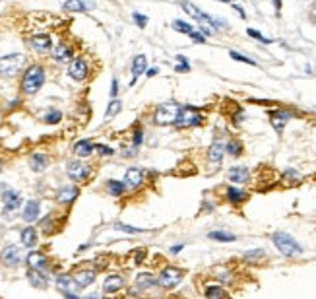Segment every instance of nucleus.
I'll return each instance as SVG.
<instances>
[{
    "label": "nucleus",
    "instance_id": "f257e3e1",
    "mask_svg": "<svg viewBox=\"0 0 316 299\" xmlns=\"http://www.w3.org/2000/svg\"><path fill=\"white\" fill-rule=\"evenodd\" d=\"M45 84V68L41 64H31L22 78V91L26 95H33L43 88Z\"/></svg>",
    "mask_w": 316,
    "mask_h": 299
},
{
    "label": "nucleus",
    "instance_id": "f03ea898",
    "mask_svg": "<svg viewBox=\"0 0 316 299\" xmlns=\"http://www.w3.org/2000/svg\"><path fill=\"white\" fill-rule=\"evenodd\" d=\"M272 241H273V245H275V249L283 254V256H287V258H293V256L302 254V247L295 241V237H291L289 233L275 231L272 235Z\"/></svg>",
    "mask_w": 316,
    "mask_h": 299
},
{
    "label": "nucleus",
    "instance_id": "7ed1b4c3",
    "mask_svg": "<svg viewBox=\"0 0 316 299\" xmlns=\"http://www.w3.org/2000/svg\"><path fill=\"white\" fill-rule=\"evenodd\" d=\"M179 111H181V105L175 103V101H167V103H161L153 113V120L159 126H167V124H175V120L179 117Z\"/></svg>",
    "mask_w": 316,
    "mask_h": 299
},
{
    "label": "nucleus",
    "instance_id": "20e7f679",
    "mask_svg": "<svg viewBox=\"0 0 316 299\" xmlns=\"http://www.w3.org/2000/svg\"><path fill=\"white\" fill-rule=\"evenodd\" d=\"M24 62H26V57L20 55V53H12V55H6V57H0V76L14 78L22 70Z\"/></svg>",
    "mask_w": 316,
    "mask_h": 299
},
{
    "label": "nucleus",
    "instance_id": "39448f33",
    "mask_svg": "<svg viewBox=\"0 0 316 299\" xmlns=\"http://www.w3.org/2000/svg\"><path fill=\"white\" fill-rule=\"evenodd\" d=\"M183 280V270L175 268V266H165V268L159 272L157 276V285L163 289H173L181 284Z\"/></svg>",
    "mask_w": 316,
    "mask_h": 299
},
{
    "label": "nucleus",
    "instance_id": "423d86ee",
    "mask_svg": "<svg viewBox=\"0 0 316 299\" xmlns=\"http://www.w3.org/2000/svg\"><path fill=\"white\" fill-rule=\"evenodd\" d=\"M202 119H204V117H202L194 107H181L179 117L175 120V126H177V128H190V126L200 124Z\"/></svg>",
    "mask_w": 316,
    "mask_h": 299
},
{
    "label": "nucleus",
    "instance_id": "0eeeda50",
    "mask_svg": "<svg viewBox=\"0 0 316 299\" xmlns=\"http://www.w3.org/2000/svg\"><path fill=\"white\" fill-rule=\"evenodd\" d=\"M0 260H2V264H4V266H8V268H16V266H20V264L24 262L22 249H20V247H16V245H8V247H4V251L0 253Z\"/></svg>",
    "mask_w": 316,
    "mask_h": 299
},
{
    "label": "nucleus",
    "instance_id": "6e6552de",
    "mask_svg": "<svg viewBox=\"0 0 316 299\" xmlns=\"http://www.w3.org/2000/svg\"><path fill=\"white\" fill-rule=\"evenodd\" d=\"M183 8H185V12H187L188 16H192L194 20H198L200 24H204V26H214V28H217L221 22L219 20H216V18H212V16L204 14L198 6H194L192 2H188V0H185L183 2Z\"/></svg>",
    "mask_w": 316,
    "mask_h": 299
},
{
    "label": "nucleus",
    "instance_id": "1a4fd4ad",
    "mask_svg": "<svg viewBox=\"0 0 316 299\" xmlns=\"http://www.w3.org/2000/svg\"><path fill=\"white\" fill-rule=\"evenodd\" d=\"M66 173H68V177L72 181H76V183H84V181L89 177L91 169H89V165H86L84 162H68Z\"/></svg>",
    "mask_w": 316,
    "mask_h": 299
},
{
    "label": "nucleus",
    "instance_id": "9d476101",
    "mask_svg": "<svg viewBox=\"0 0 316 299\" xmlns=\"http://www.w3.org/2000/svg\"><path fill=\"white\" fill-rule=\"evenodd\" d=\"M89 74V66L84 59H74L68 66V76L76 82H84Z\"/></svg>",
    "mask_w": 316,
    "mask_h": 299
},
{
    "label": "nucleus",
    "instance_id": "9b49d317",
    "mask_svg": "<svg viewBox=\"0 0 316 299\" xmlns=\"http://www.w3.org/2000/svg\"><path fill=\"white\" fill-rule=\"evenodd\" d=\"M124 185H126V189H132V191L140 189V187L144 185L142 169H138V167H130V169H126V173H124Z\"/></svg>",
    "mask_w": 316,
    "mask_h": 299
},
{
    "label": "nucleus",
    "instance_id": "f8f14e48",
    "mask_svg": "<svg viewBox=\"0 0 316 299\" xmlns=\"http://www.w3.org/2000/svg\"><path fill=\"white\" fill-rule=\"evenodd\" d=\"M124 287V278L122 274H109L105 280H103V291L105 293H116Z\"/></svg>",
    "mask_w": 316,
    "mask_h": 299
},
{
    "label": "nucleus",
    "instance_id": "ddd939ff",
    "mask_svg": "<svg viewBox=\"0 0 316 299\" xmlns=\"http://www.w3.org/2000/svg\"><path fill=\"white\" fill-rule=\"evenodd\" d=\"M66 12H89L95 8L93 0H66L62 6Z\"/></svg>",
    "mask_w": 316,
    "mask_h": 299
},
{
    "label": "nucleus",
    "instance_id": "4468645a",
    "mask_svg": "<svg viewBox=\"0 0 316 299\" xmlns=\"http://www.w3.org/2000/svg\"><path fill=\"white\" fill-rule=\"evenodd\" d=\"M95 278H97V272L95 270H78L76 274H74V282L76 285H80V287H87V285H91L95 282Z\"/></svg>",
    "mask_w": 316,
    "mask_h": 299
},
{
    "label": "nucleus",
    "instance_id": "2eb2a0df",
    "mask_svg": "<svg viewBox=\"0 0 316 299\" xmlns=\"http://www.w3.org/2000/svg\"><path fill=\"white\" fill-rule=\"evenodd\" d=\"M28 280H29V284L33 285V287H37V289H45V287L49 285V278H47V274L41 272V270L29 268Z\"/></svg>",
    "mask_w": 316,
    "mask_h": 299
},
{
    "label": "nucleus",
    "instance_id": "dca6fc26",
    "mask_svg": "<svg viewBox=\"0 0 316 299\" xmlns=\"http://www.w3.org/2000/svg\"><path fill=\"white\" fill-rule=\"evenodd\" d=\"M80 195V191H78V187H72V185H68V187H62V189H58L57 193V200L60 204H70L76 200V196Z\"/></svg>",
    "mask_w": 316,
    "mask_h": 299
},
{
    "label": "nucleus",
    "instance_id": "f3484780",
    "mask_svg": "<svg viewBox=\"0 0 316 299\" xmlns=\"http://www.w3.org/2000/svg\"><path fill=\"white\" fill-rule=\"evenodd\" d=\"M2 200H4V210H6V212H14V210H18L20 204H22V195L16 193V191H6V193L2 195Z\"/></svg>",
    "mask_w": 316,
    "mask_h": 299
},
{
    "label": "nucleus",
    "instance_id": "a211bd4d",
    "mask_svg": "<svg viewBox=\"0 0 316 299\" xmlns=\"http://www.w3.org/2000/svg\"><path fill=\"white\" fill-rule=\"evenodd\" d=\"M145 70H147V60H145V57L144 55H136L134 60H132V86L136 84V80L144 74Z\"/></svg>",
    "mask_w": 316,
    "mask_h": 299
},
{
    "label": "nucleus",
    "instance_id": "6ab92c4d",
    "mask_svg": "<svg viewBox=\"0 0 316 299\" xmlns=\"http://www.w3.org/2000/svg\"><path fill=\"white\" fill-rule=\"evenodd\" d=\"M227 177H229L231 183L243 185V183H248L250 173H248V169H246V167H243V165H237V167H231L229 173H227Z\"/></svg>",
    "mask_w": 316,
    "mask_h": 299
},
{
    "label": "nucleus",
    "instance_id": "aec40b11",
    "mask_svg": "<svg viewBox=\"0 0 316 299\" xmlns=\"http://www.w3.org/2000/svg\"><path fill=\"white\" fill-rule=\"evenodd\" d=\"M72 47L66 45V43H57L55 49H53V59L58 60V62H68V60H72Z\"/></svg>",
    "mask_w": 316,
    "mask_h": 299
},
{
    "label": "nucleus",
    "instance_id": "412c9836",
    "mask_svg": "<svg viewBox=\"0 0 316 299\" xmlns=\"http://www.w3.org/2000/svg\"><path fill=\"white\" fill-rule=\"evenodd\" d=\"M289 119H291V113H287V111H273L272 115H270L272 126L277 130V132H283V128H285V124H287Z\"/></svg>",
    "mask_w": 316,
    "mask_h": 299
},
{
    "label": "nucleus",
    "instance_id": "4be33fe9",
    "mask_svg": "<svg viewBox=\"0 0 316 299\" xmlns=\"http://www.w3.org/2000/svg\"><path fill=\"white\" fill-rule=\"evenodd\" d=\"M39 212H41L39 202H37V200H29V202H26V206H24L22 218H24L26 222H35V220L39 218Z\"/></svg>",
    "mask_w": 316,
    "mask_h": 299
},
{
    "label": "nucleus",
    "instance_id": "5701e85b",
    "mask_svg": "<svg viewBox=\"0 0 316 299\" xmlns=\"http://www.w3.org/2000/svg\"><path fill=\"white\" fill-rule=\"evenodd\" d=\"M26 262L29 264V268L41 270V272H45V270H47V264H49L47 256L41 254V253H29L28 258H26Z\"/></svg>",
    "mask_w": 316,
    "mask_h": 299
},
{
    "label": "nucleus",
    "instance_id": "b1692460",
    "mask_svg": "<svg viewBox=\"0 0 316 299\" xmlns=\"http://www.w3.org/2000/svg\"><path fill=\"white\" fill-rule=\"evenodd\" d=\"M157 285V280L153 278V274H149V272H140L138 276H136V287L138 289H151V287H155Z\"/></svg>",
    "mask_w": 316,
    "mask_h": 299
},
{
    "label": "nucleus",
    "instance_id": "393cba45",
    "mask_svg": "<svg viewBox=\"0 0 316 299\" xmlns=\"http://www.w3.org/2000/svg\"><path fill=\"white\" fill-rule=\"evenodd\" d=\"M51 47H53V41H51L49 35H35L31 39V49L37 51V53H47Z\"/></svg>",
    "mask_w": 316,
    "mask_h": 299
},
{
    "label": "nucleus",
    "instance_id": "a878e982",
    "mask_svg": "<svg viewBox=\"0 0 316 299\" xmlns=\"http://www.w3.org/2000/svg\"><path fill=\"white\" fill-rule=\"evenodd\" d=\"M223 154H225V146H223L221 142H214V144L210 146V152H208V158H210L212 165L219 167L221 160H223Z\"/></svg>",
    "mask_w": 316,
    "mask_h": 299
},
{
    "label": "nucleus",
    "instance_id": "bb28decb",
    "mask_svg": "<svg viewBox=\"0 0 316 299\" xmlns=\"http://www.w3.org/2000/svg\"><path fill=\"white\" fill-rule=\"evenodd\" d=\"M93 150H95V146H93L89 140H80V142L74 144V154H76L78 158H89V156L93 154Z\"/></svg>",
    "mask_w": 316,
    "mask_h": 299
},
{
    "label": "nucleus",
    "instance_id": "cd10ccee",
    "mask_svg": "<svg viewBox=\"0 0 316 299\" xmlns=\"http://www.w3.org/2000/svg\"><path fill=\"white\" fill-rule=\"evenodd\" d=\"M22 243H24V247L33 249L37 245V231L33 227H24L22 229Z\"/></svg>",
    "mask_w": 316,
    "mask_h": 299
},
{
    "label": "nucleus",
    "instance_id": "c85d7f7f",
    "mask_svg": "<svg viewBox=\"0 0 316 299\" xmlns=\"http://www.w3.org/2000/svg\"><path fill=\"white\" fill-rule=\"evenodd\" d=\"M29 167L33 169V171H37V173H41L47 169V156L43 154H33L31 158H29Z\"/></svg>",
    "mask_w": 316,
    "mask_h": 299
},
{
    "label": "nucleus",
    "instance_id": "c756f323",
    "mask_svg": "<svg viewBox=\"0 0 316 299\" xmlns=\"http://www.w3.org/2000/svg\"><path fill=\"white\" fill-rule=\"evenodd\" d=\"M124 189H126V185H124V181H116V179H111L107 181V191H109V195L111 196H122L124 195Z\"/></svg>",
    "mask_w": 316,
    "mask_h": 299
},
{
    "label": "nucleus",
    "instance_id": "7c9ffc66",
    "mask_svg": "<svg viewBox=\"0 0 316 299\" xmlns=\"http://www.w3.org/2000/svg\"><path fill=\"white\" fill-rule=\"evenodd\" d=\"M246 198H248V195L244 191H241V189H237V187H229L227 189V200L233 202V204H241Z\"/></svg>",
    "mask_w": 316,
    "mask_h": 299
},
{
    "label": "nucleus",
    "instance_id": "2f4dec72",
    "mask_svg": "<svg viewBox=\"0 0 316 299\" xmlns=\"http://www.w3.org/2000/svg\"><path fill=\"white\" fill-rule=\"evenodd\" d=\"M204 295H206V299H227V291L221 285H208Z\"/></svg>",
    "mask_w": 316,
    "mask_h": 299
},
{
    "label": "nucleus",
    "instance_id": "473e14b6",
    "mask_svg": "<svg viewBox=\"0 0 316 299\" xmlns=\"http://www.w3.org/2000/svg\"><path fill=\"white\" fill-rule=\"evenodd\" d=\"M208 237L214 241H221V243H229V241H235L237 237L233 233H227V231H210Z\"/></svg>",
    "mask_w": 316,
    "mask_h": 299
},
{
    "label": "nucleus",
    "instance_id": "72a5a7b5",
    "mask_svg": "<svg viewBox=\"0 0 316 299\" xmlns=\"http://www.w3.org/2000/svg\"><path fill=\"white\" fill-rule=\"evenodd\" d=\"M57 287L62 289V291H70L72 289V278L66 276V274H60L57 278Z\"/></svg>",
    "mask_w": 316,
    "mask_h": 299
},
{
    "label": "nucleus",
    "instance_id": "f704fd0d",
    "mask_svg": "<svg viewBox=\"0 0 316 299\" xmlns=\"http://www.w3.org/2000/svg\"><path fill=\"white\" fill-rule=\"evenodd\" d=\"M225 152L231 154L233 158H239V156L243 154V144H241V142H237V140H231L229 144L225 146Z\"/></svg>",
    "mask_w": 316,
    "mask_h": 299
},
{
    "label": "nucleus",
    "instance_id": "c9c22d12",
    "mask_svg": "<svg viewBox=\"0 0 316 299\" xmlns=\"http://www.w3.org/2000/svg\"><path fill=\"white\" fill-rule=\"evenodd\" d=\"M243 256H244V260H246V262H258L260 258H264V256H266V253H264L262 249H254V251H246Z\"/></svg>",
    "mask_w": 316,
    "mask_h": 299
},
{
    "label": "nucleus",
    "instance_id": "e433bc0d",
    "mask_svg": "<svg viewBox=\"0 0 316 299\" xmlns=\"http://www.w3.org/2000/svg\"><path fill=\"white\" fill-rule=\"evenodd\" d=\"M122 111V103H120V99H113L111 103H109V107H107V113H105V117H115V115H118Z\"/></svg>",
    "mask_w": 316,
    "mask_h": 299
},
{
    "label": "nucleus",
    "instance_id": "4c0bfd02",
    "mask_svg": "<svg viewBox=\"0 0 316 299\" xmlns=\"http://www.w3.org/2000/svg\"><path fill=\"white\" fill-rule=\"evenodd\" d=\"M173 30L179 31V33H187V35H190V33L194 31L190 24H187V22H181V20H175V22H173Z\"/></svg>",
    "mask_w": 316,
    "mask_h": 299
},
{
    "label": "nucleus",
    "instance_id": "58836bf2",
    "mask_svg": "<svg viewBox=\"0 0 316 299\" xmlns=\"http://www.w3.org/2000/svg\"><path fill=\"white\" fill-rule=\"evenodd\" d=\"M60 119H62V113H60V111H57V109L49 111V113H47V115L43 117V120L47 122V124H57V122H60Z\"/></svg>",
    "mask_w": 316,
    "mask_h": 299
},
{
    "label": "nucleus",
    "instance_id": "ea45409f",
    "mask_svg": "<svg viewBox=\"0 0 316 299\" xmlns=\"http://www.w3.org/2000/svg\"><path fill=\"white\" fill-rule=\"evenodd\" d=\"M115 229L116 231H126V233H144L145 229H140V227H132V225H126V224H115Z\"/></svg>",
    "mask_w": 316,
    "mask_h": 299
},
{
    "label": "nucleus",
    "instance_id": "a19ab883",
    "mask_svg": "<svg viewBox=\"0 0 316 299\" xmlns=\"http://www.w3.org/2000/svg\"><path fill=\"white\" fill-rule=\"evenodd\" d=\"M177 60H179V64H177L175 72H188V70H190V64H188V60L185 59L183 55H179V57H177Z\"/></svg>",
    "mask_w": 316,
    "mask_h": 299
},
{
    "label": "nucleus",
    "instance_id": "79ce46f5",
    "mask_svg": "<svg viewBox=\"0 0 316 299\" xmlns=\"http://www.w3.org/2000/svg\"><path fill=\"white\" fill-rule=\"evenodd\" d=\"M283 181H287V183H299V181H301V175H299L295 169H287L285 175H283Z\"/></svg>",
    "mask_w": 316,
    "mask_h": 299
},
{
    "label": "nucleus",
    "instance_id": "37998d69",
    "mask_svg": "<svg viewBox=\"0 0 316 299\" xmlns=\"http://www.w3.org/2000/svg\"><path fill=\"white\" fill-rule=\"evenodd\" d=\"M229 57L233 60H241V62H246V64H250V66H254L256 62L252 59H248V57H244V55H241V53H237V51H231L229 53Z\"/></svg>",
    "mask_w": 316,
    "mask_h": 299
},
{
    "label": "nucleus",
    "instance_id": "c03bdc74",
    "mask_svg": "<svg viewBox=\"0 0 316 299\" xmlns=\"http://www.w3.org/2000/svg\"><path fill=\"white\" fill-rule=\"evenodd\" d=\"M142 142H144V132L138 128V130H134V134H132V144H134V148H138Z\"/></svg>",
    "mask_w": 316,
    "mask_h": 299
},
{
    "label": "nucleus",
    "instance_id": "a18cd8bd",
    "mask_svg": "<svg viewBox=\"0 0 316 299\" xmlns=\"http://www.w3.org/2000/svg\"><path fill=\"white\" fill-rule=\"evenodd\" d=\"M248 35H250V37H254V39H258L260 43H266V45H268V43H272L270 39H266V37H264L262 33H258L256 30H248Z\"/></svg>",
    "mask_w": 316,
    "mask_h": 299
},
{
    "label": "nucleus",
    "instance_id": "49530a36",
    "mask_svg": "<svg viewBox=\"0 0 316 299\" xmlns=\"http://www.w3.org/2000/svg\"><path fill=\"white\" fill-rule=\"evenodd\" d=\"M134 20H136L138 28H145V24H147V18L142 14H138V12H134Z\"/></svg>",
    "mask_w": 316,
    "mask_h": 299
},
{
    "label": "nucleus",
    "instance_id": "de8ad7c7",
    "mask_svg": "<svg viewBox=\"0 0 316 299\" xmlns=\"http://www.w3.org/2000/svg\"><path fill=\"white\" fill-rule=\"evenodd\" d=\"M95 150L99 152L101 156H113V154H115V150L109 148V146H95Z\"/></svg>",
    "mask_w": 316,
    "mask_h": 299
},
{
    "label": "nucleus",
    "instance_id": "09e8293b",
    "mask_svg": "<svg viewBox=\"0 0 316 299\" xmlns=\"http://www.w3.org/2000/svg\"><path fill=\"white\" fill-rule=\"evenodd\" d=\"M190 37H192L196 43H206V37L202 35L200 31H192V33H190Z\"/></svg>",
    "mask_w": 316,
    "mask_h": 299
},
{
    "label": "nucleus",
    "instance_id": "8fccbe9b",
    "mask_svg": "<svg viewBox=\"0 0 316 299\" xmlns=\"http://www.w3.org/2000/svg\"><path fill=\"white\" fill-rule=\"evenodd\" d=\"M144 254H145L144 249H140V251H136V253H134V256H136V264H140V262H144Z\"/></svg>",
    "mask_w": 316,
    "mask_h": 299
},
{
    "label": "nucleus",
    "instance_id": "3c124183",
    "mask_svg": "<svg viewBox=\"0 0 316 299\" xmlns=\"http://www.w3.org/2000/svg\"><path fill=\"white\" fill-rule=\"evenodd\" d=\"M116 91H118V84H116V80L113 78V84H111V95H113V97L116 95Z\"/></svg>",
    "mask_w": 316,
    "mask_h": 299
},
{
    "label": "nucleus",
    "instance_id": "603ef678",
    "mask_svg": "<svg viewBox=\"0 0 316 299\" xmlns=\"http://www.w3.org/2000/svg\"><path fill=\"white\" fill-rule=\"evenodd\" d=\"M159 70L157 68H149V70H145V74H147V78H153V76L157 74Z\"/></svg>",
    "mask_w": 316,
    "mask_h": 299
},
{
    "label": "nucleus",
    "instance_id": "864d4df0",
    "mask_svg": "<svg viewBox=\"0 0 316 299\" xmlns=\"http://www.w3.org/2000/svg\"><path fill=\"white\" fill-rule=\"evenodd\" d=\"M64 297H66V299H80L78 295H74L72 291H64Z\"/></svg>",
    "mask_w": 316,
    "mask_h": 299
},
{
    "label": "nucleus",
    "instance_id": "5fc2aeb1",
    "mask_svg": "<svg viewBox=\"0 0 316 299\" xmlns=\"http://www.w3.org/2000/svg\"><path fill=\"white\" fill-rule=\"evenodd\" d=\"M183 247H185V245H175V247H171V253H179V251H183Z\"/></svg>",
    "mask_w": 316,
    "mask_h": 299
},
{
    "label": "nucleus",
    "instance_id": "6e6d98bb",
    "mask_svg": "<svg viewBox=\"0 0 316 299\" xmlns=\"http://www.w3.org/2000/svg\"><path fill=\"white\" fill-rule=\"evenodd\" d=\"M233 8L237 10V14L241 16V18H244V10H243V8H241V6H233Z\"/></svg>",
    "mask_w": 316,
    "mask_h": 299
},
{
    "label": "nucleus",
    "instance_id": "4d7b16f0",
    "mask_svg": "<svg viewBox=\"0 0 316 299\" xmlns=\"http://www.w3.org/2000/svg\"><path fill=\"white\" fill-rule=\"evenodd\" d=\"M86 299H101V295L99 293H91V295H87Z\"/></svg>",
    "mask_w": 316,
    "mask_h": 299
},
{
    "label": "nucleus",
    "instance_id": "13d9d810",
    "mask_svg": "<svg viewBox=\"0 0 316 299\" xmlns=\"http://www.w3.org/2000/svg\"><path fill=\"white\" fill-rule=\"evenodd\" d=\"M219 2H231V0H219Z\"/></svg>",
    "mask_w": 316,
    "mask_h": 299
},
{
    "label": "nucleus",
    "instance_id": "bf43d9fd",
    "mask_svg": "<svg viewBox=\"0 0 316 299\" xmlns=\"http://www.w3.org/2000/svg\"><path fill=\"white\" fill-rule=\"evenodd\" d=\"M0 169H2V165H0Z\"/></svg>",
    "mask_w": 316,
    "mask_h": 299
}]
</instances>
